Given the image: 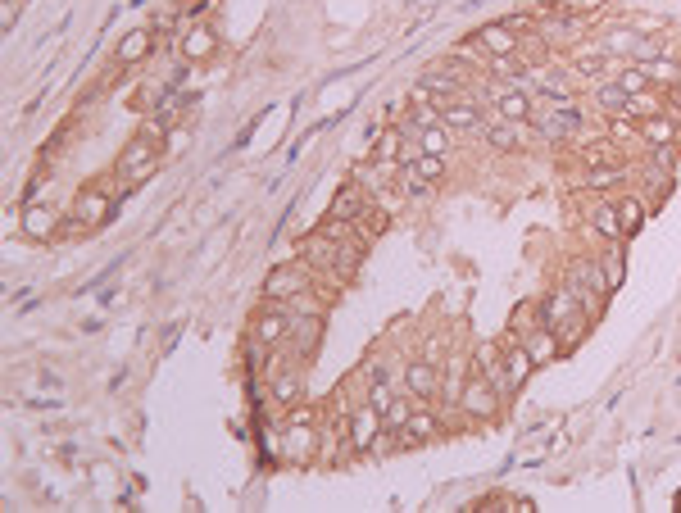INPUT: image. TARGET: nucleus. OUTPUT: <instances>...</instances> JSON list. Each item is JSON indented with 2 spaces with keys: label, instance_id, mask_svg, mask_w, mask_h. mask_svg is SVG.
I'll return each mask as SVG.
<instances>
[{
  "label": "nucleus",
  "instance_id": "1",
  "mask_svg": "<svg viewBox=\"0 0 681 513\" xmlns=\"http://www.w3.org/2000/svg\"><path fill=\"white\" fill-rule=\"evenodd\" d=\"M300 259H305L309 268H314L323 282H350V277L359 273V264H364V250L359 246H346V241H332V237H323V232H309L305 241H300V250H296Z\"/></svg>",
  "mask_w": 681,
  "mask_h": 513
},
{
  "label": "nucleus",
  "instance_id": "2",
  "mask_svg": "<svg viewBox=\"0 0 681 513\" xmlns=\"http://www.w3.org/2000/svg\"><path fill=\"white\" fill-rule=\"evenodd\" d=\"M536 305H541V323L550 327L554 336H559V346H563V355H568V350H577L586 341V332H591V314H586L582 305H577V296L568 287H554L550 296H541L536 300Z\"/></svg>",
  "mask_w": 681,
  "mask_h": 513
},
{
  "label": "nucleus",
  "instance_id": "3",
  "mask_svg": "<svg viewBox=\"0 0 681 513\" xmlns=\"http://www.w3.org/2000/svg\"><path fill=\"white\" fill-rule=\"evenodd\" d=\"M563 287L573 291L577 305H582L591 318H600L604 314V300L613 296V287L604 282L600 259H595V255H573V259H568V264H563Z\"/></svg>",
  "mask_w": 681,
  "mask_h": 513
},
{
  "label": "nucleus",
  "instance_id": "4",
  "mask_svg": "<svg viewBox=\"0 0 681 513\" xmlns=\"http://www.w3.org/2000/svg\"><path fill=\"white\" fill-rule=\"evenodd\" d=\"M277 450L287 464H318V450H323V427L314 423V409H291V418L277 432Z\"/></svg>",
  "mask_w": 681,
  "mask_h": 513
},
{
  "label": "nucleus",
  "instance_id": "5",
  "mask_svg": "<svg viewBox=\"0 0 681 513\" xmlns=\"http://www.w3.org/2000/svg\"><path fill=\"white\" fill-rule=\"evenodd\" d=\"M600 46L622 64H650V60H659V55H668V41L654 37V32L632 28V23H613L600 37Z\"/></svg>",
  "mask_w": 681,
  "mask_h": 513
},
{
  "label": "nucleus",
  "instance_id": "6",
  "mask_svg": "<svg viewBox=\"0 0 681 513\" xmlns=\"http://www.w3.org/2000/svg\"><path fill=\"white\" fill-rule=\"evenodd\" d=\"M532 132L541 141H554V146L577 141L582 137V109H577V100H545L532 114Z\"/></svg>",
  "mask_w": 681,
  "mask_h": 513
},
{
  "label": "nucleus",
  "instance_id": "7",
  "mask_svg": "<svg viewBox=\"0 0 681 513\" xmlns=\"http://www.w3.org/2000/svg\"><path fill=\"white\" fill-rule=\"evenodd\" d=\"M323 277L305 264V259H287V264H277L264 273V300H277V305H287V300L305 296V291H318Z\"/></svg>",
  "mask_w": 681,
  "mask_h": 513
},
{
  "label": "nucleus",
  "instance_id": "8",
  "mask_svg": "<svg viewBox=\"0 0 681 513\" xmlns=\"http://www.w3.org/2000/svg\"><path fill=\"white\" fill-rule=\"evenodd\" d=\"M287 336H291V309L277 305V300H264V309H255V318H250V346L282 350Z\"/></svg>",
  "mask_w": 681,
  "mask_h": 513
},
{
  "label": "nucleus",
  "instance_id": "9",
  "mask_svg": "<svg viewBox=\"0 0 681 513\" xmlns=\"http://www.w3.org/2000/svg\"><path fill=\"white\" fill-rule=\"evenodd\" d=\"M454 405L464 409L468 423H495V418H500L504 395L495 391L482 373H468V382H464V391H459V400H454Z\"/></svg>",
  "mask_w": 681,
  "mask_h": 513
},
{
  "label": "nucleus",
  "instance_id": "10",
  "mask_svg": "<svg viewBox=\"0 0 681 513\" xmlns=\"http://www.w3.org/2000/svg\"><path fill=\"white\" fill-rule=\"evenodd\" d=\"M159 164H164L159 146H155V141H146L141 132L119 150V178L128 182V187H141L146 178H155V168H159Z\"/></svg>",
  "mask_w": 681,
  "mask_h": 513
},
{
  "label": "nucleus",
  "instance_id": "11",
  "mask_svg": "<svg viewBox=\"0 0 681 513\" xmlns=\"http://www.w3.org/2000/svg\"><path fill=\"white\" fill-rule=\"evenodd\" d=\"M346 432H350V445H355V454H373V450H377V441L386 436V418H382V409H377L373 400H359V405L350 409Z\"/></svg>",
  "mask_w": 681,
  "mask_h": 513
},
{
  "label": "nucleus",
  "instance_id": "12",
  "mask_svg": "<svg viewBox=\"0 0 681 513\" xmlns=\"http://www.w3.org/2000/svg\"><path fill=\"white\" fill-rule=\"evenodd\" d=\"M268 395H273L282 409H296V400L305 395V359L291 355L287 364H282V359L268 364Z\"/></svg>",
  "mask_w": 681,
  "mask_h": 513
},
{
  "label": "nucleus",
  "instance_id": "13",
  "mask_svg": "<svg viewBox=\"0 0 681 513\" xmlns=\"http://www.w3.org/2000/svg\"><path fill=\"white\" fill-rule=\"evenodd\" d=\"M19 232L28 241H55L64 232V214L55 205H46V200H28L19 214Z\"/></svg>",
  "mask_w": 681,
  "mask_h": 513
},
{
  "label": "nucleus",
  "instance_id": "14",
  "mask_svg": "<svg viewBox=\"0 0 681 513\" xmlns=\"http://www.w3.org/2000/svg\"><path fill=\"white\" fill-rule=\"evenodd\" d=\"M114 214H119V205H114V196H109L105 187H82L78 196H73V218H78L87 232L105 227Z\"/></svg>",
  "mask_w": 681,
  "mask_h": 513
},
{
  "label": "nucleus",
  "instance_id": "15",
  "mask_svg": "<svg viewBox=\"0 0 681 513\" xmlns=\"http://www.w3.org/2000/svg\"><path fill=\"white\" fill-rule=\"evenodd\" d=\"M400 386H405V391H414L418 400H436V395H441V386H445V377H441V364H432V359H409L405 364V373H400Z\"/></svg>",
  "mask_w": 681,
  "mask_h": 513
},
{
  "label": "nucleus",
  "instance_id": "16",
  "mask_svg": "<svg viewBox=\"0 0 681 513\" xmlns=\"http://www.w3.org/2000/svg\"><path fill=\"white\" fill-rule=\"evenodd\" d=\"M318 346H323V314H291V336H287V350L296 359H314Z\"/></svg>",
  "mask_w": 681,
  "mask_h": 513
},
{
  "label": "nucleus",
  "instance_id": "17",
  "mask_svg": "<svg viewBox=\"0 0 681 513\" xmlns=\"http://www.w3.org/2000/svg\"><path fill=\"white\" fill-rule=\"evenodd\" d=\"M523 87L541 100H577V82L563 69H532V78H527Z\"/></svg>",
  "mask_w": 681,
  "mask_h": 513
},
{
  "label": "nucleus",
  "instance_id": "18",
  "mask_svg": "<svg viewBox=\"0 0 681 513\" xmlns=\"http://www.w3.org/2000/svg\"><path fill=\"white\" fill-rule=\"evenodd\" d=\"M500 346H504V373H509V386H514V391H523L527 377L536 373L532 350H527V346H523V336H514V332L504 336Z\"/></svg>",
  "mask_w": 681,
  "mask_h": 513
},
{
  "label": "nucleus",
  "instance_id": "19",
  "mask_svg": "<svg viewBox=\"0 0 681 513\" xmlns=\"http://www.w3.org/2000/svg\"><path fill=\"white\" fill-rule=\"evenodd\" d=\"M441 409H432V405H418L414 409V418H409L405 427H400V445H427V441H436V436H441Z\"/></svg>",
  "mask_w": 681,
  "mask_h": 513
},
{
  "label": "nucleus",
  "instance_id": "20",
  "mask_svg": "<svg viewBox=\"0 0 681 513\" xmlns=\"http://www.w3.org/2000/svg\"><path fill=\"white\" fill-rule=\"evenodd\" d=\"M150 50H155V32L132 28V32H123L119 46H114V64H119V69H137V64L150 60Z\"/></svg>",
  "mask_w": 681,
  "mask_h": 513
},
{
  "label": "nucleus",
  "instance_id": "21",
  "mask_svg": "<svg viewBox=\"0 0 681 513\" xmlns=\"http://www.w3.org/2000/svg\"><path fill=\"white\" fill-rule=\"evenodd\" d=\"M473 364H477L473 373H482L486 382H491L500 395H514V386H509V373H504V346H495V341H486V346H477Z\"/></svg>",
  "mask_w": 681,
  "mask_h": 513
},
{
  "label": "nucleus",
  "instance_id": "22",
  "mask_svg": "<svg viewBox=\"0 0 681 513\" xmlns=\"http://www.w3.org/2000/svg\"><path fill=\"white\" fill-rule=\"evenodd\" d=\"M214 50H218V37H214V28H209V23H191V28H182V37H178V55H182V60L205 64Z\"/></svg>",
  "mask_w": 681,
  "mask_h": 513
},
{
  "label": "nucleus",
  "instance_id": "23",
  "mask_svg": "<svg viewBox=\"0 0 681 513\" xmlns=\"http://www.w3.org/2000/svg\"><path fill=\"white\" fill-rule=\"evenodd\" d=\"M473 41L486 50V55H491V60H495V55H518V50H523V37H518L509 23H486V28L473 32Z\"/></svg>",
  "mask_w": 681,
  "mask_h": 513
},
{
  "label": "nucleus",
  "instance_id": "24",
  "mask_svg": "<svg viewBox=\"0 0 681 513\" xmlns=\"http://www.w3.org/2000/svg\"><path fill=\"white\" fill-rule=\"evenodd\" d=\"M527 128L532 123H509V119H486V128H482V137H486V146L491 150H500V155H509V150H518L527 141Z\"/></svg>",
  "mask_w": 681,
  "mask_h": 513
},
{
  "label": "nucleus",
  "instance_id": "25",
  "mask_svg": "<svg viewBox=\"0 0 681 513\" xmlns=\"http://www.w3.org/2000/svg\"><path fill=\"white\" fill-rule=\"evenodd\" d=\"M441 123H445V128H454V132H477V137H482V128H486L482 109H477L468 96L445 100V105H441Z\"/></svg>",
  "mask_w": 681,
  "mask_h": 513
},
{
  "label": "nucleus",
  "instance_id": "26",
  "mask_svg": "<svg viewBox=\"0 0 681 513\" xmlns=\"http://www.w3.org/2000/svg\"><path fill=\"white\" fill-rule=\"evenodd\" d=\"M636 132H641L645 146H677L681 141V128H677V119H672L668 109H663V114H645V119H636Z\"/></svg>",
  "mask_w": 681,
  "mask_h": 513
},
{
  "label": "nucleus",
  "instance_id": "27",
  "mask_svg": "<svg viewBox=\"0 0 681 513\" xmlns=\"http://www.w3.org/2000/svg\"><path fill=\"white\" fill-rule=\"evenodd\" d=\"M350 223H355V227H359V237H364V241H368V246H373V241H377V237H382L386 227H391V209H386V205H382V200H368V205H364V209H359V214H355V218H350Z\"/></svg>",
  "mask_w": 681,
  "mask_h": 513
},
{
  "label": "nucleus",
  "instance_id": "28",
  "mask_svg": "<svg viewBox=\"0 0 681 513\" xmlns=\"http://www.w3.org/2000/svg\"><path fill=\"white\" fill-rule=\"evenodd\" d=\"M591 232L600 241H627V232H622V218H618V205L613 200H600V205H591Z\"/></svg>",
  "mask_w": 681,
  "mask_h": 513
},
{
  "label": "nucleus",
  "instance_id": "29",
  "mask_svg": "<svg viewBox=\"0 0 681 513\" xmlns=\"http://www.w3.org/2000/svg\"><path fill=\"white\" fill-rule=\"evenodd\" d=\"M618 182H632V168L622 164V159H613V164H595L582 173V187L586 191H609L618 187Z\"/></svg>",
  "mask_w": 681,
  "mask_h": 513
},
{
  "label": "nucleus",
  "instance_id": "30",
  "mask_svg": "<svg viewBox=\"0 0 681 513\" xmlns=\"http://www.w3.org/2000/svg\"><path fill=\"white\" fill-rule=\"evenodd\" d=\"M618 146L622 141H613V137H586L573 146V155H577V164L595 168V164H613V159H618Z\"/></svg>",
  "mask_w": 681,
  "mask_h": 513
},
{
  "label": "nucleus",
  "instance_id": "31",
  "mask_svg": "<svg viewBox=\"0 0 681 513\" xmlns=\"http://www.w3.org/2000/svg\"><path fill=\"white\" fill-rule=\"evenodd\" d=\"M386 178H395V168L391 164H355V182L359 187H364V196L368 200H377V196H386V191H391V182Z\"/></svg>",
  "mask_w": 681,
  "mask_h": 513
},
{
  "label": "nucleus",
  "instance_id": "32",
  "mask_svg": "<svg viewBox=\"0 0 681 513\" xmlns=\"http://www.w3.org/2000/svg\"><path fill=\"white\" fill-rule=\"evenodd\" d=\"M595 259H600L604 282H609V287L618 291L622 282H627V250H622V241H604V250H600Z\"/></svg>",
  "mask_w": 681,
  "mask_h": 513
},
{
  "label": "nucleus",
  "instance_id": "33",
  "mask_svg": "<svg viewBox=\"0 0 681 513\" xmlns=\"http://www.w3.org/2000/svg\"><path fill=\"white\" fill-rule=\"evenodd\" d=\"M523 346L527 350H532V359H536V368H541V364H554V359H559L563 355V346H559V336H554L550 332V327H532V332H527L523 336Z\"/></svg>",
  "mask_w": 681,
  "mask_h": 513
},
{
  "label": "nucleus",
  "instance_id": "34",
  "mask_svg": "<svg viewBox=\"0 0 681 513\" xmlns=\"http://www.w3.org/2000/svg\"><path fill=\"white\" fill-rule=\"evenodd\" d=\"M595 105H600V114H632V91L622 87L618 78L595 82Z\"/></svg>",
  "mask_w": 681,
  "mask_h": 513
},
{
  "label": "nucleus",
  "instance_id": "35",
  "mask_svg": "<svg viewBox=\"0 0 681 513\" xmlns=\"http://www.w3.org/2000/svg\"><path fill=\"white\" fill-rule=\"evenodd\" d=\"M423 405V400H418L414 391H405V386H400V391L391 395V405L382 409V418H386V432H400V427L409 423V418H414V409Z\"/></svg>",
  "mask_w": 681,
  "mask_h": 513
},
{
  "label": "nucleus",
  "instance_id": "36",
  "mask_svg": "<svg viewBox=\"0 0 681 513\" xmlns=\"http://www.w3.org/2000/svg\"><path fill=\"white\" fill-rule=\"evenodd\" d=\"M391 182H395V191H400L405 200H427V196L436 191V182H427L414 164H400V168H395V178H391Z\"/></svg>",
  "mask_w": 681,
  "mask_h": 513
},
{
  "label": "nucleus",
  "instance_id": "37",
  "mask_svg": "<svg viewBox=\"0 0 681 513\" xmlns=\"http://www.w3.org/2000/svg\"><path fill=\"white\" fill-rule=\"evenodd\" d=\"M405 141H409L405 123H400V128H386L382 137H377V146H373V159H377V164L400 168V155H405Z\"/></svg>",
  "mask_w": 681,
  "mask_h": 513
},
{
  "label": "nucleus",
  "instance_id": "38",
  "mask_svg": "<svg viewBox=\"0 0 681 513\" xmlns=\"http://www.w3.org/2000/svg\"><path fill=\"white\" fill-rule=\"evenodd\" d=\"M364 205H368L364 187H359V182L350 178L346 187H341V191H336V196H332V205H327V214H332V218H355Z\"/></svg>",
  "mask_w": 681,
  "mask_h": 513
},
{
  "label": "nucleus",
  "instance_id": "39",
  "mask_svg": "<svg viewBox=\"0 0 681 513\" xmlns=\"http://www.w3.org/2000/svg\"><path fill=\"white\" fill-rule=\"evenodd\" d=\"M613 205H618L622 232H627V237H636V232H641V227H645V214H650V205H645L641 196H618V200H613Z\"/></svg>",
  "mask_w": 681,
  "mask_h": 513
},
{
  "label": "nucleus",
  "instance_id": "40",
  "mask_svg": "<svg viewBox=\"0 0 681 513\" xmlns=\"http://www.w3.org/2000/svg\"><path fill=\"white\" fill-rule=\"evenodd\" d=\"M414 137H418V146H423L427 155H450V150H454V137H459V132L445 128V123H432V128L414 132Z\"/></svg>",
  "mask_w": 681,
  "mask_h": 513
},
{
  "label": "nucleus",
  "instance_id": "41",
  "mask_svg": "<svg viewBox=\"0 0 681 513\" xmlns=\"http://www.w3.org/2000/svg\"><path fill=\"white\" fill-rule=\"evenodd\" d=\"M645 73H650V82L654 87H663V91H672L681 82V60L677 55H659V60H650L645 64Z\"/></svg>",
  "mask_w": 681,
  "mask_h": 513
},
{
  "label": "nucleus",
  "instance_id": "42",
  "mask_svg": "<svg viewBox=\"0 0 681 513\" xmlns=\"http://www.w3.org/2000/svg\"><path fill=\"white\" fill-rule=\"evenodd\" d=\"M532 327H541V305H536V300H527V305L514 309V318H509V332H514V336H527Z\"/></svg>",
  "mask_w": 681,
  "mask_h": 513
},
{
  "label": "nucleus",
  "instance_id": "43",
  "mask_svg": "<svg viewBox=\"0 0 681 513\" xmlns=\"http://www.w3.org/2000/svg\"><path fill=\"white\" fill-rule=\"evenodd\" d=\"M668 109V96H659L654 87H645V91H636L632 96V114L636 119H645V114H663Z\"/></svg>",
  "mask_w": 681,
  "mask_h": 513
},
{
  "label": "nucleus",
  "instance_id": "44",
  "mask_svg": "<svg viewBox=\"0 0 681 513\" xmlns=\"http://www.w3.org/2000/svg\"><path fill=\"white\" fill-rule=\"evenodd\" d=\"M473 509H518V513H532V500H523V495H482V500H473Z\"/></svg>",
  "mask_w": 681,
  "mask_h": 513
},
{
  "label": "nucleus",
  "instance_id": "45",
  "mask_svg": "<svg viewBox=\"0 0 681 513\" xmlns=\"http://www.w3.org/2000/svg\"><path fill=\"white\" fill-rule=\"evenodd\" d=\"M445 159H450V155H427V150H423V155L414 159V168L423 173L427 182H441L445 178Z\"/></svg>",
  "mask_w": 681,
  "mask_h": 513
},
{
  "label": "nucleus",
  "instance_id": "46",
  "mask_svg": "<svg viewBox=\"0 0 681 513\" xmlns=\"http://www.w3.org/2000/svg\"><path fill=\"white\" fill-rule=\"evenodd\" d=\"M445 355H450V341H445V332H432L423 341V359H432V364H445Z\"/></svg>",
  "mask_w": 681,
  "mask_h": 513
},
{
  "label": "nucleus",
  "instance_id": "47",
  "mask_svg": "<svg viewBox=\"0 0 681 513\" xmlns=\"http://www.w3.org/2000/svg\"><path fill=\"white\" fill-rule=\"evenodd\" d=\"M141 137H146V141H155V146H164V141H168V128H164V123H159V119H141Z\"/></svg>",
  "mask_w": 681,
  "mask_h": 513
},
{
  "label": "nucleus",
  "instance_id": "48",
  "mask_svg": "<svg viewBox=\"0 0 681 513\" xmlns=\"http://www.w3.org/2000/svg\"><path fill=\"white\" fill-rule=\"evenodd\" d=\"M677 509H681V491H677Z\"/></svg>",
  "mask_w": 681,
  "mask_h": 513
},
{
  "label": "nucleus",
  "instance_id": "49",
  "mask_svg": "<svg viewBox=\"0 0 681 513\" xmlns=\"http://www.w3.org/2000/svg\"><path fill=\"white\" fill-rule=\"evenodd\" d=\"M677 87H681V82H677Z\"/></svg>",
  "mask_w": 681,
  "mask_h": 513
}]
</instances>
